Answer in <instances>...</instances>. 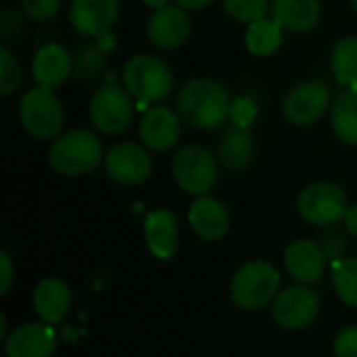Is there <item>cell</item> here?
<instances>
[{
	"label": "cell",
	"instance_id": "cell-1",
	"mask_svg": "<svg viewBox=\"0 0 357 357\" xmlns=\"http://www.w3.org/2000/svg\"><path fill=\"white\" fill-rule=\"evenodd\" d=\"M230 105L232 100L222 84L207 77H197L180 90L176 111L182 123L195 130L211 132L230 117Z\"/></svg>",
	"mask_w": 357,
	"mask_h": 357
},
{
	"label": "cell",
	"instance_id": "cell-2",
	"mask_svg": "<svg viewBox=\"0 0 357 357\" xmlns=\"http://www.w3.org/2000/svg\"><path fill=\"white\" fill-rule=\"evenodd\" d=\"M102 161V144L90 130H71L54 138L48 151L50 167L61 176H84Z\"/></svg>",
	"mask_w": 357,
	"mask_h": 357
},
{
	"label": "cell",
	"instance_id": "cell-3",
	"mask_svg": "<svg viewBox=\"0 0 357 357\" xmlns=\"http://www.w3.org/2000/svg\"><path fill=\"white\" fill-rule=\"evenodd\" d=\"M123 86L140 105H153L167 98L174 86V75L163 59L138 52L130 56L123 67Z\"/></svg>",
	"mask_w": 357,
	"mask_h": 357
},
{
	"label": "cell",
	"instance_id": "cell-4",
	"mask_svg": "<svg viewBox=\"0 0 357 357\" xmlns=\"http://www.w3.org/2000/svg\"><path fill=\"white\" fill-rule=\"evenodd\" d=\"M23 130L36 140L59 138L65 126V109L52 88L36 86L19 102Z\"/></svg>",
	"mask_w": 357,
	"mask_h": 357
},
{
	"label": "cell",
	"instance_id": "cell-5",
	"mask_svg": "<svg viewBox=\"0 0 357 357\" xmlns=\"http://www.w3.org/2000/svg\"><path fill=\"white\" fill-rule=\"evenodd\" d=\"M172 174L184 192L205 197L218 180V157L201 144H186L172 159Z\"/></svg>",
	"mask_w": 357,
	"mask_h": 357
},
{
	"label": "cell",
	"instance_id": "cell-6",
	"mask_svg": "<svg viewBox=\"0 0 357 357\" xmlns=\"http://www.w3.org/2000/svg\"><path fill=\"white\" fill-rule=\"evenodd\" d=\"M280 289V274L261 259L247 261L232 278L230 293L238 307L259 310L268 305Z\"/></svg>",
	"mask_w": 357,
	"mask_h": 357
},
{
	"label": "cell",
	"instance_id": "cell-7",
	"mask_svg": "<svg viewBox=\"0 0 357 357\" xmlns=\"http://www.w3.org/2000/svg\"><path fill=\"white\" fill-rule=\"evenodd\" d=\"M132 98L134 96L117 84L100 86L90 100V119L94 128L109 136L121 134L134 117Z\"/></svg>",
	"mask_w": 357,
	"mask_h": 357
},
{
	"label": "cell",
	"instance_id": "cell-8",
	"mask_svg": "<svg viewBox=\"0 0 357 357\" xmlns=\"http://www.w3.org/2000/svg\"><path fill=\"white\" fill-rule=\"evenodd\" d=\"M297 207L301 218L314 226H333L339 220H345L349 211L347 195L335 182L310 184L299 195Z\"/></svg>",
	"mask_w": 357,
	"mask_h": 357
},
{
	"label": "cell",
	"instance_id": "cell-9",
	"mask_svg": "<svg viewBox=\"0 0 357 357\" xmlns=\"http://www.w3.org/2000/svg\"><path fill=\"white\" fill-rule=\"evenodd\" d=\"M331 105V88L324 82H301L289 90L282 100L284 117L295 126L316 123Z\"/></svg>",
	"mask_w": 357,
	"mask_h": 357
},
{
	"label": "cell",
	"instance_id": "cell-10",
	"mask_svg": "<svg viewBox=\"0 0 357 357\" xmlns=\"http://www.w3.org/2000/svg\"><path fill=\"white\" fill-rule=\"evenodd\" d=\"M107 174L126 186L142 184L153 174V159L146 146L134 142H119L111 146L105 155Z\"/></svg>",
	"mask_w": 357,
	"mask_h": 357
},
{
	"label": "cell",
	"instance_id": "cell-11",
	"mask_svg": "<svg viewBox=\"0 0 357 357\" xmlns=\"http://www.w3.org/2000/svg\"><path fill=\"white\" fill-rule=\"evenodd\" d=\"M318 312H320L318 295L303 284L282 291L276 297L272 310L274 320L289 331H301L310 326L318 318Z\"/></svg>",
	"mask_w": 357,
	"mask_h": 357
},
{
	"label": "cell",
	"instance_id": "cell-12",
	"mask_svg": "<svg viewBox=\"0 0 357 357\" xmlns=\"http://www.w3.org/2000/svg\"><path fill=\"white\" fill-rule=\"evenodd\" d=\"M180 128H182V119H180L178 111L157 105V107H151L142 115L138 134H140L142 144L149 151L165 153V151L174 149L176 142L180 140Z\"/></svg>",
	"mask_w": 357,
	"mask_h": 357
},
{
	"label": "cell",
	"instance_id": "cell-13",
	"mask_svg": "<svg viewBox=\"0 0 357 357\" xmlns=\"http://www.w3.org/2000/svg\"><path fill=\"white\" fill-rule=\"evenodd\" d=\"M119 8V0H71L69 19L79 33L102 38L117 23Z\"/></svg>",
	"mask_w": 357,
	"mask_h": 357
},
{
	"label": "cell",
	"instance_id": "cell-14",
	"mask_svg": "<svg viewBox=\"0 0 357 357\" xmlns=\"http://www.w3.org/2000/svg\"><path fill=\"white\" fill-rule=\"evenodd\" d=\"M190 29H192V23H190L186 8L174 6V4L157 8L146 23L149 40L157 48H163V50H172V48L182 46L188 40Z\"/></svg>",
	"mask_w": 357,
	"mask_h": 357
},
{
	"label": "cell",
	"instance_id": "cell-15",
	"mask_svg": "<svg viewBox=\"0 0 357 357\" xmlns=\"http://www.w3.org/2000/svg\"><path fill=\"white\" fill-rule=\"evenodd\" d=\"M56 349V335L48 324H23L4 343L6 357H50Z\"/></svg>",
	"mask_w": 357,
	"mask_h": 357
},
{
	"label": "cell",
	"instance_id": "cell-16",
	"mask_svg": "<svg viewBox=\"0 0 357 357\" xmlns=\"http://www.w3.org/2000/svg\"><path fill=\"white\" fill-rule=\"evenodd\" d=\"M255 136L251 128L232 126L218 142V159L228 172H245L255 159Z\"/></svg>",
	"mask_w": 357,
	"mask_h": 357
},
{
	"label": "cell",
	"instance_id": "cell-17",
	"mask_svg": "<svg viewBox=\"0 0 357 357\" xmlns=\"http://www.w3.org/2000/svg\"><path fill=\"white\" fill-rule=\"evenodd\" d=\"M188 222H190L192 230L197 232V236H201L203 241L222 238L230 226L228 209L224 207V203L213 197H207V195L197 197V201L192 203V207L188 211Z\"/></svg>",
	"mask_w": 357,
	"mask_h": 357
},
{
	"label": "cell",
	"instance_id": "cell-18",
	"mask_svg": "<svg viewBox=\"0 0 357 357\" xmlns=\"http://www.w3.org/2000/svg\"><path fill=\"white\" fill-rule=\"evenodd\" d=\"M146 247L157 259H169L178 251V222L167 209H155L144 218Z\"/></svg>",
	"mask_w": 357,
	"mask_h": 357
},
{
	"label": "cell",
	"instance_id": "cell-19",
	"mask_svg": "<svg viewBox=\"0 0 357 357\" xmlns=\"http://www.w3.org/2000/svg\"><path fill=\"white\" fill-rule=\"evenodd\" d=\"M31 73L38 86L54 90L71 75V54L61 44H44L33 54Z\"/></svg>",
	"mask_w": 357,
	"mask_h": 357
},
{
	"label": "cell",
	"instance_id": "cell-20",
	"mask_svg": "<svg viewBox=\"0 0 357 357\" xmlns=\"http://www.w3.org/2000/svg\"><path fill=\"white\" fill-rule=\"evenodd\" d=\"M284 266L295 280L312 284L324 274V253L314 241H297L287 249Z\"/></svg>",
	"mask_w": 357,
	"mask_h": 357
},
{
	"label": "cell",
	"instance_id": "cell-21",
	"mask_svg": "<svg viewBox=\"0 0 357 357\" xmlns=\"http://www.w3.org/2000/svg\"><path fill=\"white\" fill-rule=\"evenodd\" d=\"M322 15L320 0H272V19L289 31H310Z\"/></svg>",
	"mask_w": 357,
	"mask_h": 357
},
{
	"label": "cell",
	"instance_id": "cell-22",
	"mask_svg": "<svg viewBox=\"0 0 357 357\" xmlns=\"http://www.w3.org/2000/svg\"><path fill=\"white\" fill-rule=\"evenodd\" d=\"M69 301H71L69 287L59 278L42 280L33 293V307L38 316L48 324H56L65 318L69 310Z\"/></svg>",
	"mask_w": 357,
	"mask_h": 357
},
{
	"label": "cell",
	"instance_id": "cell-23",
	"mask_svg": "<svg viewBox=\"0 0 357 357\" xmlns=\"http://www.w3.org/2000/svg\"><path fill=\"white\" fill-rule=\"evenodd\" d=\"M331 123L339 140L357 146V88H347L335 96Z\"/></svg>",
	"mask_w": 357,
	"mask_h": 357
},
{
	"label": "cell",
	"instance_id": "cell-24",
	"mask_svg": "<svg viewBox=\"0 0 357 357\" xmlns=\"http://www.w3.org/2000/svg\"><path fill=\"white\" fill-rule=\"evenodd\" d=\"M284 40V29L274 19H259L255 23H249L245 31V44L247 50L255 56H272Z\"/></svg>",
	"mask_w": 357,
	"mask_h": 357
},
{
	"label": "cell",
	"instance_id": "cell-25",
	"mask_svg": "<svg viewBox=\"0 0 357 357\" xmlns=\"http://www.w3.org/2000/svg\"><path fill=\"white\" fill-rule=\"evenodd\" d=\"M107 65L105 48L98 44H82L71 54V75L77 84H92L96 82Z\"/></svg>",
	"mask_w": 357,
	"mask_h": 357
},
{
	"label": "cell",
	"instance_id": "cell-26",
	"mask_svg": "<svg viewBox=\"0 0 357 357\" xmlns=\"http://www.w3.org/2000/svg\"><path fill=\"white\" fill-rule=\"evenodd\" d=\"M331 67L339 84L354 88L357 86V38L356 36H345L341 38L331 56Z\"/></svg>",
	"mask_w": 357,
	"mask_h": 357
},
{
	"label": "cell",
	"instance_id": "cell-27",
	"mask_svg": "<svg viewBox=\"0 0 357 357\" xmlns=\"http://www.w3.org/2000/svg\"><path fill=\"white\" fill-rule=\"evenodd\" d=\"M333 280L339 297L357 310V257L337 261L333 266Z\"/></svg>",
	"mask_w": 357,
	"mask_h": 357
},
{
	"label": "cell",
	"instance_id": "cell-28",
	"mask_svg": "<svg viewBox=\"0 0 357 357\" xmlns=\"http://www.w3.org/2000/svg\"><path fill=\"white\" fill-rule=\"evenodd\" d=\"M224 8L230 17L249 25L259 19H266L268 8H272V2L270 0H224Z\"/></svg>",
	"mask_w": 357,
	"mask_h": 357
},
{
	"label": "cell",
	"instance_id": "cell-29",
	"mask_svg": "<svg viewBox=\"0 0 357 357\" xmlns=\"http://www.w3.org/2000/svg\"><path fill=\"white\" fill-rule=\"evenodd\" d=\"M21 82V69H19V61L13 56V52L2 46L0 48V94L8 96L19 88Z\"/></svg>",
	"mask_w": 357,
	"mask_h": 357
},
{
	"label": "cell",
	"instance_id": "cell-30",
	"mask_svg": "<svg viewBox=\"0 0 357 357\" xmlns=\"http://www.w3.org/2000/svg\"><path fill=\"white\" fill-rule=\"evenodd\" d=\"M257 113H259V109H257L255 100H251L249 96H238L230 105V119H232V126H236V128H251Z\"/></svg>",
	"mask_w": 357,
	"mask_h": 357
},
{
	"label": "cell",
	"instance_id": "cell-31",
	"mask_svg": "<svg viewBox=\"0 0 357 357\" xmlns=\"http://www.w3.org/2000/svg\"><path fill=\"white\" fill-rule=\"evenodd\" d=\"M25 10L19 8H4L0 17V38L2 42H8L13 38H19L25 29Z\"/></svg>",
	"mask_w": 357,
	"mask_h": 357
},
{
	"label": "cell",
	"instance_id": "cell-32",
	"mask_svg": "<svg viewBox=\"0 0 357 357\" xmlns=\"http://www.w3.org/2000/svg\"><path fill=\"white\" fill-rule=\"evenodd\" d=\"M21 4L25 15L36 21H48L61 8V0H21Z\"/></svg>",
	"mask_w": 357,
	"mask_h": 357
},
{
	"label": "cell",
	"instance_id": "cell-33",
	"mask_svg": "<svg viewBox=\"0 0 357 357\" xmlns=\"http://www.w3.org/2000/svg\"><path fill=\"white\" fill-rule=\"evenodd\" d=\"M337 357H357V326H347L335 341Z\"/></svg>",
	"mask_w": 357,
	"mask_h": 357
},
{
	"label": "cell",
	"instance_id": "cell-34",
	"mask_svg": "<svg viewBox=\"0 0 357 357\" xmlns=\"http://www.w3.org/2000/svg\"><path fill=\"white\" fill-rule=\"evenodd\" d=\"M0 268H2V276H0V295L8 293L10 284H13V261L10 257L2 251L0 253Z\"/></svg>",
	"mask_w": 357,
	"mask_h": 357
},
{
	"label": "cell",
	"instance_id": "cell-35",
	"mask_svg": "<svg viewBox=\"0 0 357 357\" xmlns=\"http://www.w3.org/2000/svg\"><path fill=\"white\" fill-rule=\"evenodd\" d=\"M178 6L186 8V10H199V8H205L209 4H213L215 0H176Z\"/></svg>",
	"mask_w": 357,
	"mask_h": 357
},
{
	"label": "cell",
	"instance_id": "cell-36",
	"mask_svg": "<svg viewBox=\"0 0 357 357\" xmlns=\"http://www.w3.org/2000/svg\"><path fill=\"white\" fill-rule=\"evenodd\" d=\"M345 226H347V230L357 236V205L356 207H349V211H347V215H345Z\"/></svg>",
	"mask_w": 357,
	"mask_h": 357
},
{
	"label": "cell",
	"instance_id": "cell-37",
	"mask_svg": "<svg viewBox=\"0 0 357 357\" xmlns=\"http://www.w3.org/2000/svg\"><path fill=\"white\" fill-rule=\"evenodd\" d=\"M142 2H144L146 6L155 8V10H157V8H163V6H167V4H169V0H142Z\"/></svg>",
	"mask_w": 357,
	"mask_h": 357
},
{
	"label": "cell",
	"instance_id": "cell-38",
	"mask_svg": "<svg viewBox=\"0 0 357 357\" xmlns=\"http://www.w3.org/2000/svg\"><path fill=\"white\" fill-rule=\"evenodd\" d=\"M351 4H354V8L357 10V0H351Z\"/></svg>",
	"mask_w": 357,
	"mask_h": 357
}]
</instances>
